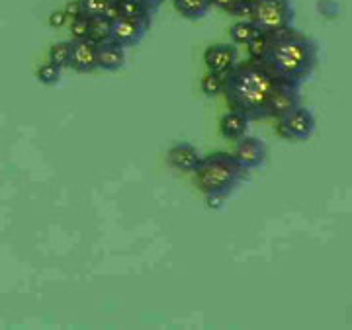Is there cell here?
Instances as JSON below:
<instances>
[{
	"mask_svg": "<svg viewBox=\"0 0 352 330\" xmlns=\"http://www.w3.org/2000/svg\"><path fill=\"white\" fill-rule=\"evenodd\" d=\"M278 80L264 61L249 59L235 64L223 76V94L231 110L245 114L251 121H258L268 117V100Z\"/></svg>",
	"mask_w": 352,
	"mask_h": 330,
	"instance_id": "1",
	"label": "cell"
},
{
	"mask_svg": "<svg viewBox=\"0 0 352 330\" xmlns=\"http://www.w3.org/2000/svg\"><path fill=\"white\" fill-rule=\"evenodd\" d=\"M268 38L263 61L280 80L303 84L314 76L319 64V49L314 39L303 36L294 25L272 32Z\"/></svg>",
	"mask_w": 352,
	"mask_h": 330,
	"instance_id": "2",
	"label": "cell"
},
{
	"mask_svg": "<svg viewBox=\"0 0 352 330\" xmlns=\"http://www.w3.org/2000/svg\"><path fill=\"white\" fill-rule=\"evenodd\" d=\"M249 172L251 170L241 166L233 154L214 152L210 156H201L200 165L194 170V180L204 196L217 193L229 198L249 180Z\"/></svg>",
	"mask_w": 352,
	"mask_h": 330,
	"instance_id": "3",
	"label": "cell"
},
{
	"mask_svg": "<svg viewBox=\"0 0 352 330\" xmlns=\"http://www.w3.org/2000/svg\"><path fill=\"white\" fill-rule=\"evenodd\" d=\"M296 10L292 0H252L251 22L261 32L272 34L294 25Z\"/></svg>",
	"mask_w": 352,
	"mask_h": 330,
	"instance_id": "4",
	"label": "cell"
},
{
	"mask_svg": "<svg viewBox=\"0 0 352 330\" xmlns=\"http://www.w3.org/2000/svg\"><path fill=\"white\" fill-rule=\"evenodd\" d=\"M317 129L314 112L309 108L298 106L286 115L278 117V133L280 137L289 141H307Z\"/></svg>",
	"mask_w": 352,
	"mask_h": 330,
	"instance_id": "5",
	"label": "cell"
},
{
	"mask_svg": "<svg viewBox=\"0 0 352 330\" xmlns=\"http://www.w3.org/2000/svg\"><path fill=\"white\" fill-rule=\"evenodd\" d=\"M151 27V20L145 18H129V16H118L112 20V30H110V39L124 45V47H135L139 45L145 34Z\"/></svg>",
	"mask_w": 352,
	"mask_h": 330,
	"instance_id": "6",
	"label": "cell"
},
{
	"mask_svg": "<svg viewBox=\"0 0 352 330\" xmlns=\"http://www.w3.org/2000/svg\"><path fill=\"white\" fill-rule=\"evenodd\" d=\"M298 106H302V84L288 82V80H278L272 94H270L266 115L278 119L292 110H296Z\"/></svg>",
	"mask_w": 352,
	"mask_h": 330,
	"instance_id": "7",
	"label": "cell"
},
{
	"mask_svg": "<svg viewBox=\"0 0 352 330\" xmlns=\"http://www.w3.org/2000/svg\"><path fill=\"white\" fill-rule=\"evenodd\" d=\"M233 156L247 170H256V168H261L266 163L268 147H266V143L263 139H258V137H247L245 135V137L237 139Z\"/></svg>",
	"mask_w": 352,
	"mask_h": 330,
	"instance_id": "8",
	"label": "cell"
},
{
	"mask_svg": "<svg viewBox=\"0 0 352 330\" xmlns=\"http://www.w3.org/2000/svg\"><path fill=\"white\" fill-rule=\"evenodd\" d=\"M237 59H239V51H237V47L233 43H215L212 47H208L206 53H204L206 67L212 73H217V75L223 76L237 64Z\"/></svg>",
	"mask_w": 352,
	"mask_h": 330,
	"instance_id": "9",
	"label": "cell"
},
{
	"mask_svg": "<svg viewBox=\"0 0 352 330\" xmlns=\"http://www.w3.org/2000/svg\"><path fill=\"white\" fill-rule=\"evenodd\" d=\"M96 55H98V43L85 39H73L71 41V69L76 73H92L96 71Z\"/></svg>",
	"mask_w": 352,
	"mask_h": 330,
	"instance_id": "10",
	"label": "cell"
},
{
	"mask_svg": "<svg viewBox=\"0 0 352 330\" xmlns=\"http://www.w3.org/2000/svg\"><path fill=\"white\" fill-rule=\"evenodd\" d=\"M126 47L116 43L112 39L98 43V55H96V69L106 73H116L126 67Z\"/></svg>",
	"mask_w": 352,
	"mask_h": 330,
	"instance_id": "11",
	"label": "cell"
},
{
	"mask_svg": "<svg viewBox=\"0 0 352 330\" xmlns=\"http://www.w3.org/2000/svg\"><path fill=\"white\" fill-rule=\"evenodd\" d=\"M166 161L175 170L180 172H194L196 166L200 165L201 154L200 151L190 145V143H178L175 147H170L166 152Z\"/></svg>",
	"mask_w": 352,
	"mask_h": 330,
	"instance_id": "12",
	"label": "cell"
},
{
	"mask_svg": "<svg viewBox=\"0 0 352 330\" xmlns=\"http://www.w3.org/2000/svg\"><path fill=\"white\" fill-rule=\"evenodd\" d=\"M249 123H251V119H249L247 115L241 114V112H235V110H229V112L221 117V121H219V133H221L226 139L237 141L247 135Z\"/></svg>",
	"mask_w": 352,
	"mask_h": 330,
	"instance_id": "13",
	"label": "cell"
},
{
	"mask_svg": "<svg viewBox=\"0 0 352 330\" xmlns=\"http://www.w3.org/2000/svg\"><path fill=\"white\" fill-rule=\"evenodd\" d=\"M212 8V0H175V10L186 20H201Z\"/></svg>",
	"mask_w": 352,
	"mask_h": 330,
	"instance_id": "14",
	"label": "cell"
},
{
	"mask_svg": "<svg viewBox=\"0 0 352 330\" xmlns=\"http://www.w3.org/2000/svg\"><path fill=\"white\" fill-rule=\"evenodd\" d=\"M110 30H112V20L106 16H92L88 18V39L94 43H104L110 39Z\"/></svg>",
	"mask_w": 352,
	"mask_h": 330,
	"instance_id": "15",
	"label": "cell"
},
{
	"mask_svg": "<svg viewBox=\"0 0 352 330\" xmlns=\"http://www.w3.org/2000/svg\"><path fill=\"white\" fill-rule=\"evenodd\" d=\"M261 30L252 24L251 20H239L229 27V38L233 41V45H247Z\"/></svg>",
	"mask_w": 352,
	"mask_h": 330,
	"instance_id": "16",
	"label": "cell"
},
{
	"mask_svg": "<svg viewBox=\"0 0 352 330\" xmlns=\"http://www.w3.org/2000/svg\"><path fill=\"white\" fill-rule=\"evenodd\" d=\"M120 16H129V18H145L151 20L153 12L143 4V0H118Z\"/></svg>",
	"mask_w": 352,
	"mask_h": 330,
	"instance_id": "17",
	"label": "cell"
},
{
	"mask_svg": "<svg viewBox=\"0 0 352 330\" xmlns=\"http://www.w3.org/2000/svg\"><path fill=\"white\" fill-rule=\"evenodd\" d=\"M50 63L57 64L59 69H67L71 64V41H59L51 45Z\"/></svg>",
	"mask_w": 352,
	"mask_h": 330,
	"instance_id": "18",
	"label": "cell"
},
{
	"mask_svg": "<svg viewBox=\"0 0 352 330\" xmlns=\"http://www.w3.org/2000/svg\"><path fill=\"white\" fill-rule=\"evenodd\" d=\"M200 89L210 98H215V96L223 94V75H217V73L210 71L208 75L201 76Z\"/></svg>",
	"mask_w": 352,
	"mask_h": 330,
	"instance_id": "19",
	"label": "cell"
},
{
	"mask_svg": "<svg viewBox=\"0 0 352 330\" xmlns=\"http://www.w3.org/2000/svg\"><path fill=\"white\" fill-rule=\"evenodd\" d=\"M268 41H270L268 34H266V32H258V34L247 43V49H249L251 59L263 61L264 55H266V49H268Z\"/></svg>",
	"mask_w": 352,
	"mask_h": 330,
	"instance_id": "20",
	"label": "cell"
},
{
	"mask_svg": "<svg viewBox=\"0 0 352 330\" xmlns=\"http://www.w3.org/2000/svg\"><path fill=\"white\" fill-rule=\"evenodd\" d=\"M38 80L45 86H53L61 80V69L53 63L41 64L38 69Z\"/></svg>",
	"mask_w": 352,
	"mask_h": 330,
	"instance_id": "21",
	"label": "cell"
},
{
	"mask_svg": "<svg viewBox=\"0 0 352 330\" xmlns=\"http://www.w3.org/2000/svg\"><path fill=\"white\" fill-rule=\"evenodd\" d=\"M110 0H78L80 4V10L87 18H92V16H102L106 6H108Z\"/></svg>",
	"mask_w": 352,
	"mask_h": 330,
	"instance_id": "22",
	"label": "cell"
},
{
	"mask_svg": "<svg viewBox=\"0 0 352 330\" xmlns=\"http://www.w3.org/2000/svg\"><path fill=\"white\" fill-rule=\"evenodd\" d=\"M71 34H73V39L88 38V18L85 14L71 20Z\"/></svg>",
	"mask_w": 352,
	"mask_h": 330,
	"instance_id": "23",
	"label": "cell"
},
{
	"mask_svg": "<svg viewBox=\"0 0 352 330\" xmlns=\"http://www.w3.org/2000/svg\"><path fill=\"white\" fill-rule=\"evenodd\" d=\"M317 10H319V14H323L325 18H335L339 14V4L335 0H319Z\"/></svg>",
	"mask_w": 352,
	"mask_h": 330,
	"instance_id": "24",
	"label": "cell"
},
{
	"mask_svg": "<svg viewBox=\"0 0 352 330\" xmlns=\"http://www.w3.org/2000/svg\"><path fill=\"white\" fill-rule=\"evenodd\" d=\"M231 16H237L241 20H251L252 16V0H241L239 4L233 8Z\"/></svg>",
	"mask_w": 352,
	"mask_h": 330,
	"instance_id": "25",
	"label": "cell"
},
{
	"mask_svg": "<svg viewBox=\"0 0 352 330\" xmlns=\"http://www.w3.org/2000/svg\"><path fill=\"white\" fill-rule=\"evenodd\" d=\"M226 196H217V193H208L206 196V205L210 207V209H214V211H217V209H221L223 207V203H226Z\"/></svg>",
	"mask_w": 352,
	"mask_h": 330,
	"instance_id": "26",
	"label": "cell"
},
{
	"mask_svg": "<svg viewBox=\"0 0 352 330\" xmlns=\"http://www.w3.org/2000/svg\"><path fill=\"white\" fill-rule=\"evenodd\" d=\"M241 0H212V6H217L219 10H223V12H233V8L239 4Z\"/></svg>",
	"mask_w": 352,
	"mask_h": 330,
	"instance_id": "27",
	"label": "cell"
},
{
	"mask_svg": "<svg viewBox=\"0 0 352 330\" xmlns=\"http://www.w3.org/2000/svg\"><path fill=\"white\" fill-rule=\"evenodd\" d=\"M65 16H67V20H73L76 16H80L82 10H80V4H78V0H73V2H69L67 6H65Z\"/></svg>",
	"mask_w": 352,
	"mask_h": 330,
	"instance_id": "28",
	"label": "cell"
},
{
	"mask_svg": "<svg viewBox=\"0 0 352 330\" xmlns=\"http://www.w3.org/2000/svg\"><path fill=\"white\" fill-rule=\"evenodd\" d=\"M67 24V16H65L63 10H57L50 16V25L51 27H63Z\"/></svg>",
	"mask_w": 352,
	"mask_h": 330,
	"instance_id": "29",
	"label": "cell"
},
{
	"mask_svg": "<svg viewBox=\"0 0 352 330\" xmlns=\"http://www.w3.org/2000/svg\"><path fill=\"white\" fill-rule=\"evenodd\" d=\"M143 4H145V6H147V8H149L153 14H155L157 10H159V8H161V6H163L164 0H143Z\"/></svg>",
	"mask_w": 352,
	"mask_h": 330,
	"instance_id": "30",
	"label": "cell"
}]
</instances>
